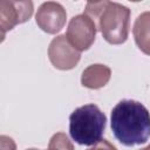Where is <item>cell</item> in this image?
Returning <instances> with one entry per match:
<instances>
[{"label":"cell","instance_id":"obj_1","mask_svg":"<svg viewBox=\"0 0 150 150\" xmlns=\"http://www.w3.org/2000/svg\"><path fill=\"white\" fill-rule=\"evenodd\" d=\"M110 127L121 144H144L150 137V112L138 101L122 100L111 110Z\"/></svg>","mask_w":150,"mask_h":150},{"label":"cell","instance_id":"obj_2","mask_svg":"<svg viewBox=\"0 0 150 150\" xmlns=\"http://www.w3.org/2000/svg\"><path fill=\"white\" fill-rule=\"evenodd\" d=\"M107 116L94 103L76 108L69 116V134L80 145H95L102 139Z\"/></svg>","mask_w":150,"mask_h":150},{"label":"cell","instance_id":"obj_3","mask_svg":"<svg viewBox=\"0 0 150 150\" xmlns=\"http://www.w3.org/2000/svg\"><path fill=\"white\" fill-rule=\"evenodd\" d=\"M96 21L97 28L108 43L122 45L127 41L130 23V9L127 6L107 1Z\"/></svg>","mask_w":150,"mask_h":150},{"label":"cell","instance_id":"obj_4","mask_svg":"<svg viewBox=\"0 0 150 150\" xmlns=\"http://www.w3.org/2000/svg\"><path fill=\"white\" fill-rule=\"evenodd\" d=\"M97 26L87 14H79L70 19L67 28V40L80 53L88 50L96 38Z\"/></svg>","mask_w":150,"mask_h":150},{"label":"cell","instance_id":"obj_5","mask_svg":"<svg viewBox=\"0 0 150 150\" xmlns=\"http://www.w3.org/2000/svg\"><path fill=\"white\" fill-rule=\"evenodd\" d=\"M34 5L29 0H1L0 1V29L1 40L5 39L7 32L12 30L16 25L23 23L33 15Z\"/></svg>","mask_w":150,"mask_h":150},{"label":"cell","instance_id":"obj_6","mask_svg":"<svg viewBox=\"0 0 150 150\" xmlns=\"http://www.w3.org/2000/svg\"><path fill=\"white\" fill-rule=\"evenodd\" d=\"M48 57L52 64L60 70H70L77 66L81 53L76 50L64 35L55 36L48 47Z\"/></svg>","mask_w":150,"mask_h":150},{"label":"cell","instance_id":"obj_7","mask_svg":"<svg viewBox=\"0 0 150 150\" xmlns=\"http://www.w3.org/2000/svg\"><path fill=\"white\" fill-rule=\"evenodd\" d=\"M67 12L64 7L56 1H47L40 5L35 14L36 25L47 34L59 33L66 25Z\"/></svg>","mask_w":150,"mask_h":150},{"label":"cell","instance_id":"obj_8","mask_svg":"<svg viewBox=\"0 0 150 150\" xmlns=\"http://www.w3.org/2000/svg\"><path fill=\"white\" fill-rule=\"evenodd\" d=\"M111 77V69L102 63L88 66L81 75V83L88 89H100L104 87Z\"/></svg>","mask_w":150,"mask_h":150},{"label":"cell","instance_id":"obj_9","mask_svg":"<svg viewBox=\"0 0 150 150\" xmlns=\"http://www.w3.org/2000/svg\"><path fill=\"white\" fill-rule=\"evenodd\" d=\"M132 34L138 49L150 55V12H143L136 18Z\"/></svg>","mask_w":150,"mask_h":150},{"label":"cell","instance_id":"obj_10","mask_svg":"<svg viewBox=\"0 0 150 150\" xmlns=\"http://www.w3.org/2000/svg\"><path fill=\"white\" fill-rule=\"evenodd\" d=\"M48 150H74V145L64 132H56L49 139Z\"/></svg>","mask_w":150,"mask_h":150},{"label":"cell","instance_id":"obj_11","mask_svg":"<svg viewBox=\"0 0 150 150\" xmlns=\"http://www.w3.org/2000/svg\"><path fill=\"white\" fill-rule=\"evenodd\" d=\"M0 150H16V144L14 139L9 136H0Z\"/></svg>","mask_w":150,"mask_h":150},{"label":"cell","instance_id":"obj_12","mask_svg":"<svg viewBox=\"0 0 150 150\" xmlns=\"http://www.w3.org/2000/svg\"><path fill=\"white\" fill-rule=\"evenodd\" d=\"M87 150H117V148L114 144H111L109 141L101 139L98 143H96L95 145H93L91 148H89Z\"/></svg>","mask_w":150,"mask_h":150},{"label":"cell","instance_id":"obj_13","mask_svg":"<svg viewBox=\"0 0 150 150\" xmlns=\"http://www.w3.org/2000/svg\"><path fill=\"white\" fill-rule=\"evenodd\" d=\"M138 150H150V144H149V145H146L145 148H142V149H138Z\"/></svg>","mask_w":150,"mask_h":150},{"label":"cell","instance_id":"obj_14","mask_svg":"<svg viewBox=\"0 0 150 150\" xmlns=\"http://www.w3.org/2000/svg\"><path fill=\"white\" fill-rule=\"evenodd\" d=\"M26 150H39V149H35V148H30V149H26Z\"/></svg>","mask_w":150,"mask_h":150}]
</instances>
